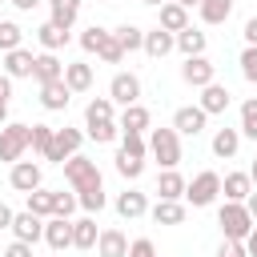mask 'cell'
I'll list each match as a JSON object with an SVG mask.
<instances>
[{"label": "cell", "mask_w": 257, "mask_h": 257, "mask_svg": "<svg viewBox=\"0 0 257 257\" xmlns=\"http://www.w3.org/2000/svg\"><path fill=\"white\" fill-rule=\"evenodd\" d=\"M112 36L120 40V48H124V52H137V48H145V32H141L137 24H120V28H112Z\"/></svg>", "instance_id": "cell-34"}, {"label": "cell", "mask_w": 257, "mask_h": 257, "mask_svg": "<svg viewBox=\"0 0 257 257\" xmlns=\"http://www.w3.org/2000/svg\"><path fill=\"white\" fill-rule=\"evenodd\" d=\"M217 225H221V233H225V237L245 241V237H249V229H253V213L245 209V201H225V205H221V213H217Z\"/></svg>", "instance_id": "cell-1"}, {"label": "cell", "mask_w": 257, "mask_h": 257, "mask_svg": "<svg viewBox=\"0 0 257 257\" xmlns=\"http://www.w3.org/2000/svg\"><path fill=\"white\" fill-rule=\"evenodd\" d=\"M20 36H24V28H20L16 20H0V52L20 48Z\"/></svg>", "instance_id": "cell-38"}, {"label": "cell", "mask_w": 257, "mask_h": 257, "mask_svg": "<svg viewBox=\"0 0 257 257\" xmlns=\"http://www.w3.org/2000/svg\"><path fill=\"white\" fill-rule=\"evenodd\" d=\"M213 76H217V68H213L205 56H185V64H181V80H185V84L205 88V84H213Z\"/></svg>", "instance_id": "cell-6"}, {"label": "cell", "mask_w": 257, "mask_h": 257, "mask_svg": "<svg viewBox=\"0 0 257 257\" xmlns=\"http://www.w3.org/2000/svg\"><path fill=\"white\" fill-rule=\"evenodd\" d=\"M241 133L257 141V96H249V100L241 104Z\"/></svg>", "instance_id": "cell-41"}, {"label": "cell", "mask_w": 257, "mask_h": 257, "mask_svg": "<svg viewBox=\"0 0 257 257\" xmlns=\"http://www.w3.org/2000/svg\"><path fill=\"white\" fill-rule=\"evenodd\" d=\"M4 4H8V0H0V8H4Z\"/></svg>", "instance_id": "cell-58"}, {"label": "cell", "mask_w": 257, "mask_h": 257, "mask_svg": "<svg viewBox=\"0 0 257 257\" xmlns=\"http://www.w3.org/2000/svg\"><path fill=\"white\" fill-rule=\"evenodd\" d=\"M141 4H149V8H161V4H169V0H141Z\"/></svg>", "instance_id": "cell-55"}, {"label": "cell", "mask_w": 257, "mask_h": 257, "mask_svg": "<svg viewBox=\"0 0 257 257\" xmlns=\"http://www.w3.org/2000/svg\"><path fill=\"white\" fill-rule=\"evenodd\" d=\"M76 201H80L88 213H100V209H104V185H88V189H76Z\"/></svg>", "instance_id": "cell-37"}, {"label": "cell", "mask_w": 257, "mask_h": 257, "mask_svg": "<svg viewBox=\"0 0 257 257\" xmlns=\"http://www.w3.org/2000/svg\"><path fill=\"white\" fill-rule=\"evenodd\" d=\"M96 253H100V257H128V237H124L120 229H100Z\"/></svg>", "instance_id": "cell-16"}, {"label": "cell", "mask_w": 257, "mask_h": 257, "mask_svg": "<svg viewBox=\"0 0 257 257\" xmlns=\"http://www.w3.org/2000/svg\"><path fill=\"white\" fill-rule=\"evenodd\" d=\"M88 137H92L96 145H108V141H116V137H120V124H116V120H100V124H88Z\"/></svg>", "instance_id": "cell-40"}, {"label": "cell", "mask_w": 257, "mask_h": 257, "mask_svg": "<svg viewBox=\"0 0 257 257\" xmlns=\"http://www.w3.org/2000/svg\"><path fill=\"white\" fill-rule=\"evenodd\" d=\"M245 249H249V257H257V225L249 229V237H245Z\"/></svg>", "instance_id": "cell-51"}, {"label": "cell", "mask_w": 257, "mask_h": 257, "mask_svg": "<svg viewBox=\"0 0 257 257\" xmlns=\"http://www.w3.org/2000/svg\"><path fill=\"white\" fill-rule=\"evenodd\" d=\"M237 149H241V133H237V128H217V133H213V153H217L221 161L237 157Z\"/></svg>", "instance_id": "cell-26"}, {"label": "cell", "mask_w": 257, "mask_h": 257, "mask_svg": "<svg viewBox=\"0 0 257 257\" xmlns=\"http://www.w3.org/2000/svg\"><path fill=\"white\" fill-rule=\"evenodd\" d=\"M104 4H112V0H104Z\"/></svg>", "instance_id": "cell-59"}, {"label": "cell", "mask_w": 257, "mask_h": 257, "mask_svg": "<svg viewBox=\"0 0 257 257\" xmlns=\"http://www.w3.org/2000/svg\"><path fill=\"white\" fill-rule=\"evenodd\" d=\"M8 4H16V8H20V12H32V8H36V4H40V0H8Z\"/></svg>", "instance_id": "cell-53"}, {"label": "cell", "mask_w": 257, "mask_h": 257, "mask_svg": "<svg viewBox=\"0 0 257 257\" xmlns=\"http://www.w3.org/2000/svg\"><path fill=\"white\" fill-rule=\"evenodd\" d=\"M76 205H80V201H76L72 193H64V189H56V193H52V217H68Z\"/></svg>", "instance_id": "cell-42"}, {"label": "cell", "mask_w": 257, "mask_h": 257, "mask_svg": "<svg viewBox=\"0 0 257 257\" xmlns=\"http://www.w3.org/2000/svg\"><path fill=\"white\" fill-rule=\"evenodd\" d=\"M128 257H157V249L149 237H137V241H128Z\"/></svg>", "instance_id": "cell-46"}, {"label": "cell", "mask_w": 257, "mask_h": 257, "mask_svg": "<svg viewBox=\"0 0 257 257\" xmlns=\"http://www.w3.org/2000/svg\"><path fill=\"white\" fill-rule=\"evenodd\" d=\"M28 145H32V124H16V120H8V124L0 128V161L16 165V161L24 157Z\"/></svg>", "instance_id": "cell-3"}, {"label": "cell", "mask_w": 257, "mask_h": 257, "mask_svg": "<svg viewBox=\"0 0 257 257\" xmlns=\"http://www.w3.org/2000/svg\"><path fill=\"white\" fill-rule=\"evenodd\" d=\"M100 120H112V96H92V100H88L84 124H100Z\"/></svg>", "instance_id": "cell-33"}, {"label": "cell", "mask_w": 257, "mask_h": 257, "mask_svg": "<svg viewBox=\"0 0 257 257\" xmlns=\"http://www.w3.org/2000/svg\"><path fill=\"white\" fill-rule=\"evenodd\" d=\"M221 193H225V201H245L253 193V177L249 173H225L221 177Z\"/></svg>", "instance_id": "cell-17"}, {"label": "cell", "mask_w": 257, "mask_h": 257, "mask_svg": "<svg viewBox=\"0 0 257 257\" xmlns=\"http://www.w3.org/2000/svg\"><path fill=\"white\" fill-rule=\"evenodd\" d=\"M177 4H185V8H193V4H201V0H177Z\"/></svg>", "instance_id": "cell-57"}, {"label": "cell", "mask_w": 257, "mask_h": 257, "mask_svg": "<svg viewBox=\"0 0 257 257\" xmlns=\"http://www.w3.org/2000/svg\"><path fill=\"white\" fill-rule=\"evenodd\" d=\"M8 181H12V189L32 193V189H40V165L36 161H16L12 173H8Z\"/></svg>", "instance_id": "cell-13"}, {"label": "cell", "mask_w": 257, "mask_h": 257, "mask_svg": "<svg viewBox=\"0 0 257 257\" xmlns=\"http://www.w3.org/2000/svg\"><path fill=\"white\" fill-rule=\"evenodd\" d=\"M177 48V32H165L161 24L153 28V32H145V52L153 56V60H161V56H169Z\"/></svg>", "instance_id": "cell-14"}, {"label": "cell", "mask_w": 257, "mask_h": 257, "mask_svg": "<svg viewBox=\"0 0 257 257\" xmlns=\"http://www.w3.org/2000/svg\"><path fill=\"white\" fill-rule=\"evenodd\" d=\"M157 24L165 32H181V28H189V8L177 4V0H169V4H161V20Z\"/></svg>", "instance_id": "cell-18"}, {"label": "cell", "mask_w": 257, "mask_h": 257, "mask_svg": "<svg viewBox=\"0 0 257 257\" xmlns=\"http://www.w3.org/2000/svg\"><path fill=\"white\" fill-rule=\"evenodd\" d=\"M153 221L157 225H181L185 221V205L181 201H157L153 205Z\"/></svg>", "instance_id": "cell-32"}, {"label": "cell", "mask_w": 257, "mask_h": 257, "mask_svg": "<svg viewBox=\"0 0 257 257\" xmlns=\"http://www.w3.org/2000/svg\"><path fill=\"white\" fill-rule=\"evenodd\" d=\"M241 76L257 84V44H245V52H241Z\"/></svg>", "instance_id": "cell-43"}, {"label": "cell", "mask_w": 257, "mask_h": 257, "mask_svg": "<svg viewBox=\"0 0 257 257\" xmlns=\"http://www.w3.org/2000/svg\"><path fill=\"white\" fill-rule=\"evenodd\" d=\"M36 40L44 44V52H56V48H64V44H68V28H60V24H52V20H48V24H40V28H36Z\"/></svg>", "instance_id": "cell-28"}, {"label": "cell", "mask_w": 257, "mask_h": 257, "mask_svg": "<svg viewBox=\"0 0 257 257\" xmlns=\"http://www.w3.org/2000/svg\"><path fill=\"white\" fill-rule=\"evenodd\" d=\"M48 4H52V24H60V28L72 32V24L80 16V0H48Z\"/></svg>", "instance_id": "cell-29"}, {"label": "cell", "mask_w": 257, "mask_h": 257, "mask_svg": "<svg viewBox=\"0 0 257 257\" xmlns=\"http://www.w3.org/2000/svg\"><path fill=\"white\" fill-rule=\"evenodd\" d=\"M108 96H112V104H137L141 100V80L133 76V72H116L112 76V84H108Z\"/></svg>", "instance_id": "cell-7"}, {"label": "cell", "mask_w": 257, "mask_h": 257, "mask_svg": "<svg viewBox=\"0 0 257 257\" xmlns=\"http://www.w3.org/2000/svg\"><path fill=\"white\" fill-rule=\"evenodd\" d=\"M233 4H237V0H201L197 8H201V20H205V24H225L229 12H233Z\"/></svg>", "instance_id": "cell-30"}, {"label": "cell", "mask_w": 257, "mask_h": 257, "mask_svg": "<svg viewBox=\"0 0 257 257\" xmlns=\"http://www.w3.org/2000/svg\"><path fill=\"white\" fill-rule=\"evenodd\" d=\"M108 36H112L108 28H100V24H92V28H84V32H80V48H84V52H100Z\"/></svg>", "instance_id": "cell-36"}, {"label": "cell", "mask_w": 257, "mask_h": 257, "mask_svg": "<svg viewBox=\"0 0 257 257\" xmlns=\"http://www.w3.org/2000/svg\"><path fill=\"white\" fill-rule=\"evenodd\" d=\"M149 153H153L165 169H177V165H181V133H177V128H153Z\"/></svg>", "instance_id": "cell-4"}, {"label": "cell", "mask_w": 257, "mask_h": 257, "mask_svg": "<svg viewBox=\"0 0 257 257\" xmlns=\"http://www.w3.org/2000/svg\"><path fill=\"white\" fill-rule=\"evenodd\" d=\"M157 193H161V201H181L185 197V177L177 169H165L157 177Z\"/></svg>", "instance_id": "cell-25"}, {"label": "cell", "mask_w": 257, "mask_h": 257, "mask_svg": "<svg viewBox=\"0 0 257 257\" xmlns=\"http://www.w3.org/2000/svg\"><path fill=\"white\" fill-rule=\"evenodd\" d=\"M205 44H209V36H205L201 28H193V24L177 32V48H181L185 56H205Z\"/></svg>", "instance_id": "cell-22"}, {"label": "cell", "mask_w": 257, "mask_h": 257, "mask_svg": "<svg viewBox=\"0 0 257 257\" xmlns=\"http://www.w3.org/2000/svg\"><path fill=\"white\" fill-rule=\"evenodd\" d=\"M32 76H36V84L60 80V76H64V64L56 60V52H40V56H36V68H32Z\"/></svg>", "instance_id": "cell-23"}, {"label": "cell", "mask_w": 257, "mask_h": 257, "mask_svg": "<svg viewBox=\"0 0 257 257\" xmlns=\"http://www.w3.org/2000/svg\"><path fill=\"white\" fill-rule=\"evenodd\" d=\"M80 141H84V133L80 128H56V141H52V153H48V161H56V165H64L76 149H80Z\"/></svg>", "instance_id": "cell-10"}, {"label": "cell", "mask_w": 257, "mask_h": 257, "mask_svg": "<svg viewBox=\"0 0 257 257\" xmlns=\"http://www.w3.org/2000/svg\"><path fill=\"white\" fill-rule=\"evenodd\" d=\"M28 209L48 221V217H52V193H48V189H32V193H28Z\"/></svg>", "instance_id": "cell-39"}, {"label": "cell", "mask_w": 257, "mask_h": 257, "mask_svg": "<svg viewBox=\"0 0 257 257\" xmlns=\"http://www.w3.org/2000/svg\"><path fill=\"white\" fill-rule=\"evenodd\" d=\"M116 173L128 177V181H137V177L145 173V153H128V149H120V153H116Z\"/></svg>", "instance_id": "cell-31"}, {"label": "cell", "mask_w": 257, "mask_h": 257, "mask_svg": "<svg viewBox=\"0 0 257 257\" xmlns=\"http://www.w3.org/2000/svg\"><path fill=\"white\" fill-rule=\"evenodd\" d=\"M64 84H68L72 92H88V88H92V64H84V60L64 64Z\"/></svg>", "instance_id": "cell-19"}, {"label": "cell", "mask_w": 257, "mask_h": 257, "mask_svg": "<svg viewBox=\"0 0 257 257\" xmlns=\"http://www.w3.org/2000/svg\"><path fill=\"white\" fill-rule=\"evenodd\" d=\"M12 233H16V241H28V245H36V241L44 237V217H36L32 209H24V213H16V221H12Z\"/></svg>", "instance_id": "cell-11"}, {"label": "cell", "mask_w": 257, "mask_h": 257, "mask_svg": "<svg viewBox=\"0 0 257 257\" xmlns=\"http://www.w3.org/2000/svg\"><path fill=\"white\" fill-rule=\"evenodd\" d=\"M96 56H100L104 64H120V60H124V48H120V40H116V36H108V40H104V48H100Z\"/></svg>", "instance_id": "cell-44"}, {"label": "cell", "mask_w": 257, "mask_h": 257, "mask_svg": "<svg viewBox=\"0 0 257 257\" xmlns=\"http://www.w3.org/2000/svg\"><path fill=\"white\" fill-rule=\"evenodd\" d=\"M245 209H249V213H253V221H257V189L245 197Z\"/></svg>", "instance_id": "cell-52"}, {"label": "cell", "mask_w": 257, "mask_h": 257, "mask_svg": "<svg viewBox=\"0 0 257 257\" xmlns=\"http://www.w3.org/2000/svg\"><path fill=\"white\" fill-rule=\"evenodd\" d=\"M205 120H209V112H205L201 104H185V108H177V112H173V128H177V133H185V137L205 133Z\"/></svg>", "instance_id": "cell-8"}, {"label": "cell", "mask_w": 257, "mask_h": 257, "mask_svg": "<svg viewBox=\"0 0 257 257\" xmlns=\"http://www.w3.org/2000/svg\"><path fill=\"white\" fill-rule=\"evenodd\" d=\"M32 68H36V56H32L28 48H12V52H4V72H8L12 80L32 76Z\"/></svg>", "instance_id": "cell-15"}, {"label": "cell", "mask_w": 257, "mask_h": 257, "mask_svg": "<svg viewBox=\"0 0 257 257\" xmlns=\"http://www.w3.org/2000/svg\"><path fill=\"white\" fill-rule=\"evenodd\" d=\"M8 124V100H0V128Z\"/></svg>", "instance_id": "cell-54"}, {"label": "cell", "mask_w": 257, "mask_h": 257, "mask_svg": "<svg viewBox=\"0 0 257 257\" xmlns=\"http://www.w3.org/2000/svg\"><path fill=\"white\" fill-rule=\"evenodd\" d=\"M64 181H68L72 189H88V185H100V169H96V161L72 153V157L64 161Z\"/></svg>", "instance_id": "cell-5"}, {"label": "cell", "mask_w": 257, "mask_h": 257, "mask_svg": "<svg viewBox=\"0 0 257 257\" xmlns=\"http://www.w3.org/2000/svg\"><path fill=\"white\" fill-rule=\"evenodd\" d=\"M217 257H249V249H245V241L225 237V241H221V249H217Z\"/></svg>", "instance_id": "cell-45"}, {"label": "cell", "mask_w": 257, "mask_h": 257, "mask_svg": "<svg viewBox=\"0 0 257 257\" xmlns=\"http://www.w3.org/2000/svg\"><path fill=\"white\" fill-rule=\"evenodd\" d=\"M44 241H48L52 253H64L72 245V221L68 217H48L44 221Z\"/></svg>", "instance_id": "cell-9"}, {"label": "cell", "mask_w": 257, "mask_h": 257, "mask_svg": "<svg viewBox=\"0 0 257 257\" xmlns=\"http://www.w3.org/2000/svg\"><path fill=\"white\" fill-rule=\"evenodd\" d=\"M4 257H32V245H28V241H12V245L4 249Z\"/></svg>", "instance_id": "cell-47"}, {"label": "cell", "mask_w": 257, "mask_h": 257, "mask_svg": "<svg viewBox=\"0 0 257 257\" xmlns=\"http://www.w3.org/2000/svg\"><path fill=\"white\" fill-rule=\"evenodd\" d=\"M229 100H233V96H229V88H225V84H217V80L201 88V108H205L209 116H213V112H225V108H229Z\"/></svg>", "instance_id": "cell-20"}, {"label": "cell", "mask_w": 257, "mask_h": 257, "mask_svg": "<svg viewBox=\"0 0 257 257\" xmlns=\"http://www.w3.org/2000/svg\"><path fill=\"white\" fill-rule=\"evenodd\" d=\"M8 96H12V76L0 72V100H8Z\"/></svg>", "instance_id": "cell-50"}, {"label": "cell", "mask_w": 257, "mask_h": 257, "mask_svg": "<svg viewBox=\"0 0 257 257\" xmlns=\"http://www.w3.org/2000/svg\"><path fill=\"white\" fill-rule=\"evenodd\" d=\"M120 133H145L149 128V108L137 100V104H124V112H120Z\"/></svg>", "instance_id": "cell-24"}, {"label": "cell", "mask_w": 257, "mask_h": 257, "mask_svg": "<svg viewBox=\"0 0 257 257\" xmlns=\"http://www.w3.org/2000/svg\"><path fill=\"white\" fill-rule=\"evenodd\" d=\"M52 141H56V128L52 124H32V149L48 161V153H52Z\"/></svg>", "instance_id": "cell-35"}, {"label": "cell", "mask_w": 257, "mask_h": 257, "mask_svg": "<svg viewBox=\"0 0 257 257\" xmlns=\"http://www.w3.org/2000/svg\"><path fill=\"white\" fill-rule=\"evenodd\" d=\"M116 213H120L124 221H137V217H145V213H149V201H145V193H137V189L120 193V197H116Z\"/></svg>", "instance_id": "cell-21"}, {"label": "cell", "mask_w": 257, "mask_h": 257, "mask_svg": "<svg viewBox=\"0 0 257 257\" xmlns=\"http://www.w3.org/2000/svg\"><path fill=\"white\" fill-rule=\"evenodd\" d=\"M12 221H16V213H12V209L0 201V229H12Z\"/></svg>", "instance_id": "cell-49"}, {"label": "cell", "mask_w": 257, "mask_h": 257, "mask_svg": "<svg viewBox=\"0 0 257 257\" xmlns=\"http://www.w3.org/2000/svg\"><path fill=\"white\" fill-rule=\"evenodd\" d=\"M241 36H245V44H257V16L245 20V32H241Z\"/></svg>", "instance_id": "cell-48"}, {"label": "cell", "mask_w": 257, "mask_h": 257, "mask_svg": "<svg viewBox=\"0 0 257 257\" xmlns=\"http://www.w3.org/2000/svg\"><path fill=\"white\" fill-rule=\"evenodd\" d=\"M96 237H100V229H96L92 217L72 221V245H76V249H96Z\"/></svg>", "instance_id": "cell-27"}, {"label": "cell", "mask_w": 257, "mask_h": 257, "mask_svg": "<svg viewBox=\"0 0 257 257\" xmlns=\"http://www.w3.org/2000/svg\"><path fill=\"white\" fill-rule=\"evenodd\" d=\"M249 177H253V189H257V161H253V169H249Z\"/></svg>", "instance_id": "cell-56"}, {"label": "cell", "mask_w": 257, "mask_h": 257, "mask_svg": "<svg viewBox=\"0 0 257 257\" xmlns=\"http://www.w3.org/2000/svg\"><path fill=\"white\" fill-rule=\"evenodd\" d=\"M221 197V177L213 173V169H205V173H197L189 185H185V201L193 205V209H209L213 201Z\"/></svg>", "instance_id": "cell-2"}, {"label": "cell", "mask_w": 257, "mask_h": 257, "mask_svg": "<svg viewBox=\"0 0 257 257\" xmlns=\"http://www.w3.org/2000/svg\"><path fill=\"white\" fill-rule=\"evenodd\" d=\"M68 100H72V88L64 84V76H60V80H48V84H40V104H44L48 112H60V108H68Z\"/></svg>", "instance_id": "cell-12"}]
</instances>
